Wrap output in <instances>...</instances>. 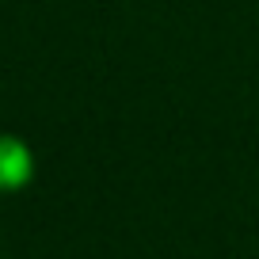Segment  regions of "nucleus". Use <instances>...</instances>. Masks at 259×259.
Returning a JSON list of instances; mask_svg holds the SVG:
<instances>
[{"label": "nucleus", "mask_w": 259, "mask_h": 259, "mask_svg": "<svg viewBox=\"0 0 259 259\" xmlns=\"http://www.w3.org/2000/svg\"><path fill=\"white\" fill-rule=\"evenodd\" d=\"M38 156L23 134L0 130V194H19L34 183Z\"/></svg>", "instance_id": "obj_1"}]
</instances>
